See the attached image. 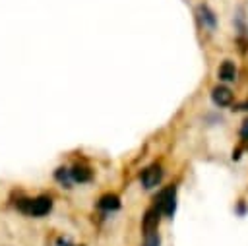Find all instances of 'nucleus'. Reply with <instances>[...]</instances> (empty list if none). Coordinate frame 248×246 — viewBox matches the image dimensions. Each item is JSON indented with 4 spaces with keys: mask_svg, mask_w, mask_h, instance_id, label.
I'll list each match as a JSON object with an SVG mask.
<instances>
[{
    "mask_svg": "<svg viewBox=\"0 0 248 246\" xmlns=\"http://www.w3.org/2000/svg\"><path fill=\"white\" fill-rule=\"evenodd\" d=\"M70 176H72V182L83 184V182H89V180H91L93 172H91L87 167H83V165H74V167L70 169Z\"/></svg>",
    "mask_w": 248,
    "mask_h": 246,
    "instance_id": "nucleus-7",
    "label": "nucleus"
},
{
    "mask_svg": "<svg viewBox=\"0 0 248 246\" xmlns=\"http://www.w3.org/2000/svg\"><path fill=\"white\" fill-rule=\"evenodd\" d=\"M234 110H248V101L246 103H240V105H236V108Z\"/></svg>",
    "mask_w": 248,
    "mask_h": 246,
    "instance_id": "nucleus-13",
    "label": "nucleus"
},
{
    "mask_svg": "<svg viewBox=\"0 0 248 246\" xmlns=\"http://www.w3.org/2000/svg\"><path fill=\"white\" fill-rule=\"evenodd\" d=\"M211 99H213L215 105L227 107V105L232 103V91H231L229 87H225V85H217V87H213V91H211Z\"/></svg>",
    "mask_w": 248,
    "mask_h": 246,
    "instance_id": "nucleus-5",
    "label": "nucleus"
},
{
    "mask_svg": "<svg viewBox=\"0 0 248 246\" xmlns=\"http://www.w3.org/2000/svg\"><path fill=\"white\" fill-rule=\"evenodd\" d=\"M54 178H56L64 188H70V184H72L70 170H68V169H64V167H60V169H56V170H54Z\"/></svg>",
    "mask_w": 248,
    "mask_h": 246,
    "instance_id": "nucleus-10",
    "label": "nucleus"
},
{
    "mask_svg": "<svg viewBox=\"0 0 248 246\" xmlns=\"http://www.w3.org/2000/svg\"><path fill=\"white\" fill-rule=\"evenodd\" d=\"M159 219H161V209H159L157 205L149 207V209L145 211V215H143V223H141V227H143V234H145V232H151V231H157V227H159Z\"/></svg>",
    "mask_w": 248,
    "mask_h": 246,
    "instance_id": "nucleus-4",
    "label": "nucleus"
},
{
    "mask_svg": "<svg viewBox=\"0 0 248 246\" xmlns=\"http://www.w3.org/2000/svg\"><path fill=\"white\" fill-rule=\"evenodd\" d=\"M97 205L103 211H114V209L120 207V198L116 194H105V196L99 198V203Z\"/></svg>",
    "mask_w": 248,
    "mask_h": 246,
    "instance_id": "nucleus-8",
    "label": "nucleus"
},
{
    "mask_svg": "<svg viewBox=\"0 0 248 246\" xmlns=\"http://www.w3.org/2000/svg\"><path fill=\"white\" fill-rule=\"evenodd\" d=\"M17 209L31 217H43L52 209V200L48 196H37V198H23L17 201Z\"/></svg>",
    "mask_w": 248,
    "mask_h": 246,
    "instance_id": "nucleus-1",
    "label": "nucleus"
},
{
    "mask_svg": "<svg viewBox=\"0 0 248 246\" xmlns=\"http://www.w3.org/2000/svg\"><path fill=\"white\" fill-rule=\"evenodd\" d=\"M155 205L161 209V215L172 217L176 211V188L169 186V188L161 190V194L155 198Z\"/></svg>",
    "mask_w": 248,
    "mask_h": 246,
    "instance_id": "nucleus-2",
    "label": "nucleus"
},
{
    "mask_svg": "<svg viewBox=\"0 0 248 246\" xmlns=\"http://www.w3.org/2000/svg\"><path fill=\"white\" fill-rule=\"evenodd\" d=\"M161 178H163V169H161L159 163H153V165L145 167L141 170V174H140V180H141L143 188H147V190L149 188H155L161 182Z\"/></svg>",
    "mask_w": 248,
    "mask_h": 246,
    "instance_id": "nucleus-3",
    "label": "nucleus"
},
{
    "mask_svg": "<svg viewBox=\"0 0 248 246\" xmlns=\"http://www.w3.org/2000/svg\"><path fill=\"white\" fill-rule=\"evenodd\" d=\"M159 244H161V238H159V232H157V231L145 232V240H143V246H159Z\"/></svg>",
    "mask_w": 248,
    "mask_h": 246,
    "instance_id": "nucleus-11",
    "label": "nucleus"
},
{
    "mask_svg": "<svg viewBox=\"0 0 248 246\" xmlns=\"http://www.w3.org/2000/svg\"><path fill=\"white\" fill-rule=\"evenodd\" d=\"M196 12H198V17H200V21H202L203 27H207V29H215V25H217V17H215L213 10H211L207 4H200Z\"/></svg>",
    "mask_w": 248,
    "mask_h": 246,
    "instance_id": "nucleus-6",
    "label": "nucleus"
},
{
    "mask_svg": "<svg viewBox=\"0 0 248 246\" xmlns=\"http://www.w3.org/2000/svg\"><path fill=\"white\" fill-rule=\"evenodd\" d=\"M240 138H242V139H248V118L242 122V128H240Z\"/></svg>",
    "mask_w": 248,
    "mask_h": 246,
    "instance_id": "nucleus-12",
    "label": "nucleus"
},
{
    "mask_svg": "<svg viewBox=\"0 0 248 246\" xmlns=\"http://www.w3.org/2000/svg\"><path fill=\"white\" fill-rule=\"evenodd\" d=\"M236 77V68L231 60H225L221 66H219V79L223 81H232Z\"/></svg>",
    "mask_w": 248,
    "mask_h": 246,
    "instance_id": "nucleus-9",
    "label": "nucleus"
}]
</instances>
